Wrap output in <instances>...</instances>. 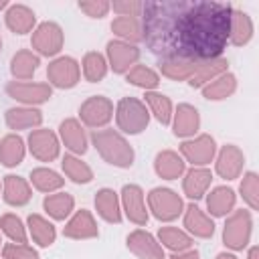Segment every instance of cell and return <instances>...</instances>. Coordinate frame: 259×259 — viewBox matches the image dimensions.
<instances>
[{
  "label": "cell",
  "instance_id": "d6a6232c",
  "mask_svg": "<svg viewBox=\"0 0 259 259\" xmlns=\"http://www.w3.org/2000/svg\"><path fill=\"white\" fill-rule=\"evenodd\" d=\"M28 182H30V186H34L38 192H45V194L59 192V190L65 186V178H63L57 170H53V168H49V166L32 168Z\"/></svg>",
  "mask_w": 259,
  "mask_h": 259
},
{
  "label": "cell",
  "instance_id": "f35d334b",
  "mask_svg": "<svg viewBox=\"0 0 259 259\" xmlns=\"http://www.w3.org/2000/svg\"><path fill=\"white\" fill-rule=\"evenodd\" d=\"M111 32L117 36V40L138 45L142 40V22L136 16H115L111 20Z\"/></svg>",
  "mask_w": 259,
  "mask_h": 259
},
{
  "label": "cell",
  "instance_id": "3957f363",
  "mask_svg": "<svg viewBox=\"0 0 259 259\" xmlns=\"http://www.w3.org/2000/svg\"><path fill=\"white\" fill-rule=\"evenodd\" d=\"M115 123L117 132L123 136H138L150 125V111L146 103L138 97H121L115 105Z\"/></svg>",
  "mask_w": 259,
  "mask_h": 259
},
{
  "label": "cell",
  "instance_id": "7bdbcfd3",
  "mask_svg": "<svg viewBox=\"0 0 259 259\" xmlns=\"http://www.w3.org/2000/svg\"><path fill=\"white\" fill-rule=\"evenodd\" d=\"M239 192L243 196V202L249 206V210L259 208V176L257 172H245L243 180L239 184Z\"/></svg>",
  "mask_w": 259,
  "mask_h": 259
},
{
  "label": "cell",
  "instance_id": "7402d4cb",
  "mask_svg": "<svg viewBox=\"0 0 259 259\" xmlns=\"http://www.w3.org/2000/svg\"><path fill=\"white\" fill-rule=\"evenodd\" d=\"M4 121L8 125V130H12L14 134H18L20 130H36L42 123V111L38 107H28V105H16L6 109L4 113Z\"/></svg>",
  "mask_w": 259,
  "mask_h": 259
},
{
  "label": "cell",
  "instance_id": "e575fe53",
  "mask_svg": "<svg viewBox=\"0 0 259 259\" xmlns=\"http://www.w3.org/2000/svg\"><path fill=\"white\" fill-rule=\"evenodd\" d=\"M144 97H146L144 103H146L150 115H154L158 123H162V125H170V121H172V113H174V105H172L170 97L164 95V93H160V91H146Z\"/></svg>",
  "mask_w": 259,
  "mask_h": 259
},
{
  "label": "cell",
  "instance_id": "8d00e7d4",
  "mask_svg": "<svg viewBox=\"0 0 259 259\" xmlns=\"http://www.w3.org/2000/svg\"><path fill=\"white\" fill-rule=\"evenodd\" d=\"M200 91H202V97L208 101H223L237 91V77L231 71H227L214 81H210L208 85H204Z\"/></svg>",
  "mask_w": 259,
  "mask_h": 259
},
{
  "label": "cell",
  "instance_id": "4dcf8cb0",
  "mask_svg": "<svg viewBox=\"0 0 259 259\" xmlns=\"http://www.w3.org/2000/svg\"><path fill=\"white\" fill-rule=\"evenodd\" d=\"M42 208L53 221H67L75 212V198H73V194L59 190V192L45 196Z\"/></svg>",
  "mask_w": 259,
  "mask_h": 259
},
{
  "label": "cell",
  "instance_id": "b9f144b4",
  "mask_svg": "<svg viewBox=\"0 0 259 259\" xmlns=\"http://www.w3.org/2000/svg\"><path fill=\"white\" fill-rule=\"evenodd\" d=\"M0 231L10 239V243H26L28 241L26 225L14 212H4L0 217Z\"/></svg>",
  "mask_w": 259,
  "mask_h": 259
},
{
  "label": "cell",
  "instance_id": "d6986e66",
  "mask_svg": "<svg viewBox=\"0 0 259 259\" xmlns=\"http://www.w3.org/2000/svg\"><path fill=\"white\" fill-rule=\"evenodd\" d=\"M182 219H184V231L192 239H210L214 235L212 217H208L196 202H190L184 206Z\"/></svg>",
  "mask_w": 259,
  "mask_h": 259
},
{
  "label": "cell",
  "instance_id": "2e32d148",
  "mask_svg": "<svg viewBox=\"0 0 259 259\" xmlns=\"http://www.w3.org/2000/svg\"><path fill=\"white\" fill-rule=\"evenodd\" d=\"M59 140L69 150V154L83 156L89 150V136L77 117H67L59 123Z\"/></svg>",
  "mask_w": 259,
  "mask_h": 259
},
{
  "label": "cell",
  "instance_id": "9c48e42d",
  "mask_svg": "<svg viewBox=\"0 0 259 259\" xmlns=\"http://www.w3.org/2000/svg\"><path fill=\"white\" fill-rule=\"evenodd\" d=\"M47 79L55 89H73L81 81V65L69 55H59L49 63Z\"/></svg>",
  "mask_w": 259,
  "mask_h": 259
},
{
  "label": "cell",
  "instance_id": "7a4b0ae2",
  "mask_svg": "<svg viewBox=\"0 0 259 259\" xmlns=\"http://www.w3.org/2000/svg\"><path fill=\"white\" fill-rule=\"evenodd\" d=\"M89 142L97 150V154L103 158V162H107L109 166H115V168H132L134 166V160H136L134 146L121 132L111 130V127L95 130L91 134Z\"/></svg>",
  "mask_w": 259,
  "mask_h": 259
},
{
  "label": "cell",
  "instance_id": "836d02e7",
  "mask_svg": "<svg viewBox=\"0 0 259 259\" xmlns=\"http://www.w3.org/2000/svg\"><path fill=\"white\" fill-rule=\"evenodd\" d=\"M158 243L162 245V249H168L172 253H180V251L192 249L194 239L184 229L166 225V227H160V231H158Z\"/></svg>",
  "mask_w": 259,
  "mask_h": 259
},
{
  "label": "cell",
  "instance_id": "cb8c5ba5",
  "mask_svg": "<svg viewBox=\"0 0 259 259\" xmlns=\"http://www.w3.org/2000/svg\"><path fill=\"white\" fill-rule=\"evenodd\" d=\"M154 172L162 180H178L186 172V162L174 150H160L154 158Z\"/></svg>",
  "mask_w": 259,
  "mask_h": 259
},
{
  "label": "cell",
  "instance_id": "5bb4252c",
  "mask_svg": "<svg viewBox=\"0 0 259 259\" xmlns=\"http://www.w3.org/2000/svg\"><path fill=\"white\" fill-rule=\"evenodd\" d=\"M214 170L225 180H237L243 174L245 168V154L235 144H225L221 150H217L214 156Z\"/></svg>",
  "mask_w": 259,
  "mask_h": 259
},
{
  "label": "cell",
  "instance_id": "7c38bea8",
  "mask_svg": "<svg viewBox=\"0 0 259 259\" xmlns=\"http://www.w3.org/2000/svg\"><path fill=\"white\" fill-rule=\"evenodd\" d=\"M28 152L38 162H53L61 156V140L59 134H55L49 127H36L28 134Z\"/></svg>",
  "mask_w": 259,
  "mask_h": 259
},
{
  "label": "cell",
  "instance_id": "d4e9b609",
  "mask_svg": "<svg viewBox=\"0 0 259 259\" xmlns=\"http://www.w3.org/2000/svg\"><path fill=\"white\" fill-rule=\"evenodd\" d=\"M210 182H212V172L208 168H190L182 176V192L186 194V198L196 202L206 196Z\"/></svg>",
  "mask_w": 259,
  "mask_h": 259
},
{
  "label": "cell",
  "instance_id": "f1b7e54d",
  "mask_svg": "<svg viewBox=\"0 0 259 259\" xmlns=\"http://www.w3.org/2000/svg\"><path fill=\"white\" fill-rule=\"evenodd\" d=\"M255 34V26H253V20L251 16L241 10V8H235L233 6V14H231V32H229V42L235 45V47H245L251 42Z\"/></svg>",
  "mask_w": 259,
  "mask_h": 259
},
{
  "label": "cell",
  "instance_id": "7dc6e473",
  "mask_svg": "<svg viewBox=\"0 0 259 259\" xmlns=\"http://www.w3.org/2000/svg\"><path fill=\"white\" fill-rule=\"evenodd\" d=\"M170 259H200V253L196 249H186V251H180V253H172Z\"/></svg>",
  "mask_w": 259,
  "mask_h": 259
},
{
  "label": "cell",
  "instance_id": "e0dca14e",
  "mask_svg": "<svg viewBox=\"0 0 259 259\" xmlns=\"http://www.w3.org/2000/svg\"><path fill=\"white\" fill-rule=\"evenodd\" d=\"M170 125H172V134L176 138H182V140L194 138L200 130V113L190 103H178L174 107Z\"/></svg>",
  "mask_w": 259,
  "mask_h": 259
},
{
  "label": "cell",
  "instance_id": "bcb514c9",
  "mask_svg": "<svg viewBox=\"0 0 259 259\" xmlns=\"http://www.w3.org/2000/svg\"><path fill=\"white\" fill-rule=\"evenodd\" d=\"M111 10L117 16H136V18H140L142 2L140 0H117V2H111Z\"/></svg>",
  "mask_w": 259,
  "mask_h": 259
},
{
  "label": "cell",
  "instance_id": "f5cc1de1",
  "mask_svg": "<svg viewBox=\"0 0 259 259\" xmlns=\"http://www.w3.org/2000/svg\"><path fill=\"white\" fill-rule=\"evenodd\" d=\"M0 194H2V180H0Z\"/></svg>",
  "mask_w": 259,
  "mask_h": 259
},
{
  "label": "cell",
  "instance_id": "681fc988",
  "mask_svg": "<svg viewBox=\"0 0 259 259\" xmlns=\"http://www.w3.org/2000/svg\"><path fill=\"white\" fill-rule=\"evenodd\" d=\"M214 259H239V257H237L235 253H229V251H221V253H219Z\"/></svg>",
  "mask_w": 259,
  "mask_h": 259
},
{
  "label": "cell",
  "instance_id": "c3c4849f",
  "mask_svg": "<svg viewBox=\"0 0 259 259\" xmlns=\"http://www.w3.org/2000/svg\"><path fill=\"white\" fill-rule=\"evenodd\" d=\"M247 259H259V249H257V245H251V247L247 249Z\"/></svg>",
  "mask_w": 259,
  "mask_h": 259
},
{
  "label": "cell",
  "instance_id": "6da1fadb",
  "mask_svg": "<svg viewBox=\"0 0 259 259\" xmlns=\"http://www.w3.org/2000/svg\"><path fill=\"white\" fill-rule=\"evenodd\" d=\"M233 4L214 0L142 2V40L162 59L208 61L229 45Z\"/></svg>",
  "mask_w": 259,
  "mask_h": 259
},
{
  "label": "cell",
  "instance_id": "9a60e30c",
  "mask_svg": "<svg viewBox=\"0 0 259 259\" xmlns=\"http://www.w3.org/2000/svg\"><path fill=\"white\" fill-rule=\"evenodd\" d=\"M63 237L73 239V241H87V239L99 237V227H97L93 212L87 208L75 210L63 227Z\"/></svg>",
  "mask_w": 259,
  "mask_h": 259
},
{
  "label": "cell",
  "instance_id": "d590c367",
  "mask_svg": "<svg viewBox=\"0 0 259 259\" xmlns=\"http://www.w3.org/2000/svg\"><path fill=\"white\" fill-rule=\"evenodd\" d=\"M81 73L85 77V81L89 83H99L105 79L107 71H109V65H107V59L103 53H97V51H89L83 55L81 59Z\"/></svg>",
  "mask_w": 259,
  "mask_h": 259
},
{
  "label": "cell",
  "instance_id": "30bf717a",
  "mask_svg": "<svg viewBox=\"0 0 259 259\" xmlns=\"http://www.w3.org/2000/svg\"><path fill=\"white\" fill-rule=\"evenodd\" d=\"M4 91L10 99L28 107L42 105L53 97V87L49 83H36V81H8Z\"/></svg>",
  "mask_w": 259,
  "mask_h": 259
},
{
  "label": "cell",
  "instance_id": "5b68a950",
  "mask_svg": "<svg viewBox=\"0 0 259 259\" xmlns=\"http://www.w3.org/2000/svg\"><path fill=\"white\" fill-rule=\"evenodd\" d=\"M148 212H152L160 223H172L184 212L182 196L166 186H156L148 192Z\"/></svg>",
  "mask_w": 259,
  "mask_h": 259
},
{
  "label": "cell",
  "instance_id": "44dd1931",
  "mask_svg": "<svg viewBox=\"0 0 259 259\" xmlns=\"http://www.w3.org/2000/svg\"><path fill=\"white\" fill-rule=\"evenodd\" d=\"M4 24L14 34H28L36 28V14L26 4H10L4 10Z\"/></svg>",
  "mask_w": 259,
  "mask_h": 259
},
{
  "label": "cell",
  "instance_id": "4fadbf2b",
  "mask_svg": "<svg viewBox=\"0 0 259 259\" xmlns=\"http://www.w3.org/2000/svg\"><path fill=\"white\" fill-rule=\"evenodd\" d=\"M119 202H121V212L130 219V223L144 227L150 219L148 204H146V194L142 186L138 184H125L119 192Z\"/></svg>",
  "mask_w": 259,
  "mask_h": 259
},
{
  "label": "cell",
  "instance_id": "f6af8a7d",
  "mask_svg": "<svg viewBox=\"0 0 259 259\" xmlns=\"http://www.w3.org/2000/svg\"><path fill=\"white\" fill-rule=\"evenodd\" d=\"M77 6L89 18H103L111 10V2H105V0H85V2H79Z\"/></svg>",
  "mask_w": 259,
  "mask_h": 259
},
{
  "label": "cell",
  "instance_id": "52a82bcc",
  "mask_svg": "<svg viewBox=\"0 0 259 259\" xmlns=\"http://www.w3.org/2000/svg\"><path fill=\"white\" fill-rule=\"evenodd\" d=\"M113 101L105 95H91L79 105V121L85 127H91L93 132L103 130L113 119Z\"/></svg>",
  "mask_w": 259,
  "mask_h": 259
},
{
  "label": "cell",
  "instance_id": "ab89813d",
  "mask_svg": "<svg viewBox=\"0 0 259 259\" xmlns=\"http://www.w3.org/2000/svg\"><path fill=\"white\" fill-rule=\"evenodd\" d=\"M196 67L198 63L190 59H162L160 61V73L172 81H190Z\"/></svg>",
  "mask_w": 259,
  "mask_h": 259
},
{
  "label": "cell",
  "instance_id": "f907efd6",
  "mask_svg": "<svg viewBox=\"0 0 259 259\" xmlns=\"http://www.w3.org/2000/svg\"><path fill=\"white\" fill-rule=\"evenodd\" d=\"M8 6H10V4H8V2H6V0H0V10H6V8H8Z\"/></svg>",
  "mask_w": 259,
  "mask_h": 259
},
{
  "label": "cell",
  "instance_id": "816d5d0a",
  "mask_svg": "<svg viewBox=\"0 0 259 259\" xmlns=\"http://www.w3.org/2000/svg\"><path fill=\"white\" fill-rule=\"evenodd\" d=\"M0 53H2V36H0Z\"/></svg>",
  "mask_w": 259,
  "mask_h": 259
},
{
  "label": "cell",
  "instance_id": "603a6c76",
  "mask_svg": "<svg viewBox=\"0 0 259 259\" xmlns=\"http://www.w3.org/2000/svg\"><path fill=\"white\" fill-rule=\"evenodd\" d=\"M93 204H95L97 214L105 223H111V225H119L121 223V219H123L121 202H119V194L113 188H107V186L105 188H99L95 192Z\"/></svg>",
  "mask_w": 259,
  "mask_h": 259
},
{
  "label": "cell",
  "instance_id": "60d3db41",
  "mask_svg": "<svg viewBox=\"0 0 259 259\" xmlns=\"http://www.w3.org/2000/svg\"><path fill=\"white\" fill-rule=\"evenodd\" d=\"M125 81L134 87H140L144 91H156V87L160 85V73L154 71L152 67L148 65H142L138 63L136 67H132L127 73H125Z\"/></svg>",
  "mask_w": 259,
  "mask_h": 259
},
{
  "label": "cell",
  "instance_id": "ba28073f",
  "mask_svg": "<svg viewBox=\"0 0 259 259\" xmlns=\"http://www.w3.org/2000/svg\"><path fill=\"white\" fill-rule=\"evenodd\" d=\"M217 142L210 134H196L180 144V156L192 168H206L217 156Z\"/></svg>",
  "mask_w": 259,
  "mask_h": 259
},
{
  "label": "cell",
  "instance_id": "ffe728a7",
  "mask_svg": "<svg viewBox=\"0 0 259 259\" xmlns=\"http://www.w3.org/2000/svg\"><path fill=\"white\" fill-rule=\"evenodd\" d=\"M30 198H32V186L26 178L18 174H6L2 178V200L8 206H14V208L26 206Z\"/></svg>",
  "mask_w": 259,
  "mask_h": 259
},
{
  "label": "cell",
  "instance_id": "83f0119b",
  "mask_svg": "<svg viewBox=\"0 0 259 259\" xmlns=\"http://www.w3.org/2000/svg\"><path fill=\"white\" fill-rule=\"evenodd\" d=\"M26 231L28 237L38 245V247H51L57 241V229L53 225V221H49L47 217L32 212L26 219Z\"/></svg>",
  "mask_w": 259,
  "mask_h": 259
},
{
  "label": "cell",
  "instance_id": "4316f807",
  "mask_svg": "<svg viewBox=\"0 0 259 259\" xmlns=\"http://www.w3.org/2000/svg\"><path fill=\"white\" fill-rule=\"evenodd\" d=\"M227 71H229V59L227 57H217V59L200 61L196 71H194V75L190 77L188 85L192 89H202L204 85H208L210 81H214L217 77H221Z\"/></svg>",
  "mask_w": 259,
  "mask_h": 259
},
{
  "label": "cell",
  "instance_id": "74e56055",
  "mask_svg": "<svg viewBox=\"0 0 259 259\" xmlns=\"http://www.w3.org/2000/svg\"><path fill=\"white\" fill-rule=\"evenodd\" d=\"M61 168H63L65 176L75 184H89L93 180V170L87 162L81 160V156L65 154L61 158Z\"/></svg>",
  "mask_w": 259,
  "mask_h": 259
},
{
  "label": "cell",
  "instance_id": "8992f818",
  "mask_svg": "<svg viewBox=\"0 0 259 259\" xmlns=\"http://www.w3.org/2000/svg\"><path fill=\"white\" fill-rule=\"evenodd\" d=\"M63 45H65V30L55 20L38 22L36 28L30 32V47L32 53H36L38 57L55 59L63 51Z\"/></svg>",
  "mask_w": 259,
  "mask_h": 259
},
{
  "label": "cell",
  "instance_id": "f546056e",
  "mask_svg": "<svg viewBox=\"0 0 259 259\" xmlns=\"http://www.w3.org/2000/svg\"><path fill=\"white\" fill-rule=\"evenodd\" d=\"M40 65V57L30 49H20L10 59V75L14 81H30Z\"/></svg>",
  "mask_w": 259,
  "mask_h": 259
},
{
  "label": "cell",
  "instance_id": "ee69618b",
  "mask_svg": "<svg viewBox=\"0 0 259 259\" xmlns=\"http://www.w3.org/2000/svg\"><path fill=\"white\" fill-rule=\"evenodd\" d=\"M2 259H40L38 251L28 243H6L2 245Z\"/></svg>",
  "mask_w": 259,
  "mask_h": 259
},
{
  "label": "cell",
  "instance_id": "484cf974",
  "mask_svg": "<svg viewBox=\"0 0 259 259\" xmlns=\"http://www.w3.org/2000/svg\"><path fill=\"white\" fill-rule=\"evenodd\" d=\"M237 204V192L231 186H214L210 192H206V214L208 217H229L235 210Z\"/></svg>",
  "mask_w": 259,
  "mask_h": 259
},
{
  "label": "cell",
  "instance_id": "ac0fdd59",
  "mask_svg": "<svg viewBox=\"0 0 259 259\" xmlns=\"http://www.w3.org/2000/svg\"><path fill=\"white\" fill-rule=\"evenodd\" d=\"M127 249L138 257V259H166V253L158 239L148 233L146 229H136L125 237Z\"/></svg>",
  "mask_w": 259,
  "mask_h": 259
},
{
  "label": "cell",
  "instance_id": "277c9868",
  "mask_svg": "<svg viewBox=\"0 0 259 259\" xmlns=\"http://www.w3.org/2000/svg\"><path fill=\"white\" fill-rule=\"evenodd\" d=\"M225 227H223V243L231 251H243L251 243L253 235V217L249 208H239L233 210L229 217H225Z\"/></svg>",
  "mask_w": 259,
  "mask_h": 259
},
{
  "label": "cell",
  "instance_id": "1f68e13d",
  "mask_svg": "<svg viewBox=\"0 0 259 259\" xmlns=\"http://www.w3.org/2000/svg\"><path fill=\"white\" fill-rule=\"evenodd\" d=\"M26 156V144L18 134H6L0 140V164L6 168H16Z\"/></svg>",
  "mask_w": 259,
  "mask_h": 259
},
{
  "label": "cell",
  "instance_id": "db71d44e",
  "mask_svg": "<svg viewBox=\"0 0 259 259\" xmlns=\"http://www.w3.org/2000/svg\"><path fill=\"white\" fill-rule=\"evenodd\" d=\"M0 251H2V239H0Z\"/></svg>",
  "mask_w": 259,
  "mask_h": 259
},
{
  "label": "cell",
  "instance_id": "8fae6325",
  "mask_svg": "<svg viewBox=\"0 0 259 259\" xmlns=\"http://www.w3.org/2000/svg\"><path fill=\"white\" fill-rule=\"evenodd\" d=\"M140 57H142V51L138 49V45H130V42H123L117 38H111L105 45L107 65L117 75H125L132 67H136Z\"/></svg>",
  "mask_w": 259,
  "mask_h": 259
}]
</instances>
